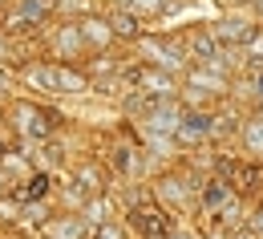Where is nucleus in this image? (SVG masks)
Wrapping results in <instances>:
<instances>
[{
    "mask_svg": "<svg viewBox=\"0 0 263 239\" xmlns=\"http://www.w3.org/2000/svg\"><path fill=\"white\" fill-rule=\"evenodd\" d=\"M98 239H118V231H114V227H105V231H101Z\"/></svg>",
    "mask_w": 263,
    "mask_h": 239,
    "instance_id": "7ed1b4c3",
    "label": "nucleus"
},
{
    "mask_svg": "<svg viewBox=\"0 0 263 239\" xmlns=\"http://www.w3.org/2000/svg\"><path fill=\"white\" fill-rule=\"evenodd\" d=\"M251 142H255V146H263V126H255V130H251Z\"/></svg>",
    "mask_w": 263,
    "mask_h": 239,
    "instance_id": "f03ea898",
    "label": "nucleus"
},
{
    "mask_svg": "<svg viewBox=\"0 0 263 239\" xmlns=\"http://www.w3.org/2000/svg\"><path fill=\"white\" fill-rule=\"evenodd\" d=\"M33 77H36V81H41V85H49V89L57 85V73H49V69H36Z\"/></svg>",
    "mask_w": 263,
    "mask_h": 239,
    "instance_id": "f257e3e1",
    "label": "nucleus"
},
{
    "mask_svg": "<svg viewBox=\"0 0 263 239\" xmlns=\"http://www.w3.org/2000/svg\"><path fill=\"white\" fill-rule=\"evenodd\" d=\"M259 94H263V81H259Z\"/></svg>",
    "mask_w": 263,
    "mask_h": 239,
    "instance_id": "20e7f679",
    "label": "nucleus"
}]
</instances>
